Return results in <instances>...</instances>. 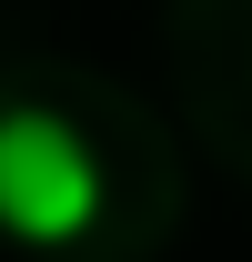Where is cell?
Segmentation results:
<instances>
[{
	"mask_svg": "<svg viewBox=\"0 0 252 262\" xmlns=\"http://www.w3.org/2000/svg\"><path fill=\"white\" fill-rule=\"evenodd\" d=\"M101 222V162L91 141L40 111V101H0V232L10 242H40L61 252Z\"/></svg>",
	"mask_w": 252,
	"mask_h": 262,
	"instance_id": "6da1fadb",
	"label": "cell"
}]
</instances>
